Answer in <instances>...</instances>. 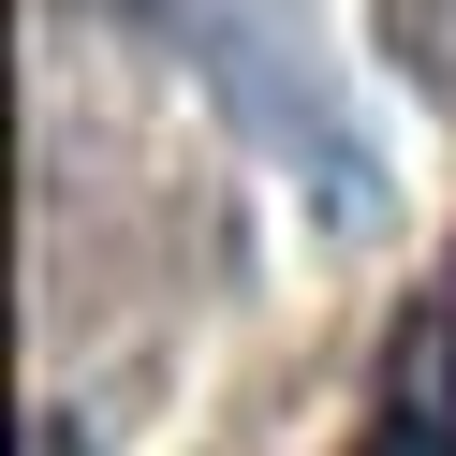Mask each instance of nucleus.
<instances>
[{
  "label": "nucleus",
  "mask_w": 456,
  "mask_h": 456,
  "mask_svg": "<svg viewBox=\"0 0 456 456\" xmlns=\"http://www.w3.org/2000/svg\"><path fill=\"white\" fill-rule=\"evenodd\" d=\"M368 456H456V250L427 265L383 383H368Z\"/></svg>",
  "instance_id": "1"
}]
</instances>
